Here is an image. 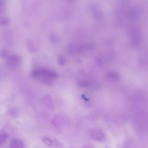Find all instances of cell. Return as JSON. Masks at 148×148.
Here are the masks:
<instances>
[{
    "label": "cell",
    "mask_w": 148,
    "mask_h": 148,
    "mask_svg": "<svg viewBox=\"0 0 148 148\" xmlns=\"http://www.w3.org/2000/svg\"><path fill=\"white\" fill-rule=\"evenodd\" d=\"M91 138L97 141H102L105 138V134L103 131L99 128H93L90 132Z\"/></svg>",
    "instance_id": "cell-1"
},
{
    "label": "cell",
    "mask_w": 148,
    "mask_h": 148,
    "mask_svg": "<svg viewBox=\"0 0 148 148\" xmlns=\"http://www.w3.org/2000/svg\"><path fill=\"white\" fill-rule=\"evenodd\" d=\"M42 140L43 143L49 146V147H52L54 148H62L63 145L58 140H57L56 139L51 138L49 136H43L42 139Z\"/></svg>",
    "instance_id": "cell-2"
},
{
    "label": "cell",
    "mask_w": 148,
    "mask_h": 148,
    "mask_svg": "<svg viewBox=\"0 0 148 148\" xmlns=\"http://www.w3.org/2000/svg\"><path fill=\"white\" fill-rule=\"evenodd\" d=\"M138 123L139 128L143 130L146 125V116L144 112H140L138 114Z\"/></svg>",
    "instance_id": "cell-3"
},
{
    "label": "cell",
    "mask_w": 148,
    "mask_h": 148,
    "mask_svg": "<svg viewBox=\"0 0 148 148\" xmlns=\"http://www.w3.org/2000/svg\"><path fill=\"white\" fill-rule=\"evenodd\" d=\"M6 59V63L10 66H16L20 61L19 57L16 55H9Z\"/></svg>",
    "instance_id": "cell-4"
},
{
    "label": "cell",
    "mask_w": 148,
    "mask_h": 148,
    "mask_svg": "<svg viewBox=\"0 0 148 148\" xmlns=\"http://www.w3.org/2000/svg\"><path fill=\"white\" fill-rule=\"evenodd\" d=\"M10 148H24V142L18 139H13L10 143Z\"/></svg>",
    "instance_id": "cell-5"
},
{
    "label": "cell",
    "mask_w": 148,
    "mask_h": 148,
    "mask_svg": "<svg viewBox=\"0 0 148 148\" xmlns=\"http://www.w3.org/2000/svg\"><path fill=\"white\" fill-rule=\"evenodd\" d=\"M43 103L44 105L47 107L49 109H50L51 110H55V108H54V103L53 102V101L51 100V99L49 98L46 97V98H45V99L43 100Z\"/></svg>",
    "instance_id": "cell-6"
},
{
    "label": "cell",
    "mask_w": 148,
    "mask_h": 148,
    "mask_svg": "<svg viewBox=\"0 0 148 148\" xmlns=\"http://www.w3.org/2000/svg\"><path fill=\"white\" fill-rule=\"evenodd\" d=\"M8 134L4 130L0 131V146L3 145L8 139Z\"/></svg>",
    "instance_id": "cell-7"
},
{
    "label": "cell",
    "mask_w": 148,
    "mask_h": 148,
    "mask_svg": "<svg viewBox=\"0 0 148 148\" xmlns=\"http://www.w3.org/2000/svg\"><path fill=\"white\" fill-rule=\"evenodd\" d=\"M9 23V19L7 17H3L0 19V25L2 26H6Z\"/></svg>",
    "instance_id": "cell-8"
},
{
    "label": "cell",
    "mask_w": 148,
    "mask_h": 148,
    "mask_svg": "<svg viewBox=\"0 0 148 148\" xmlns=\"http://www.w3.org/2000/svg\"><path fill=\"white\" fill-rule=\"evenodd\" d=\"M9 56L8 51L6 50L5 49H1L0 50V57L1 58H6Z\"/></svg>",
    "instance_id": "cell-9"
},
{
    "label": "cell",
    "mask_w": 148,
    "mask_h": 148,
    "mask_svg": "<svg viewBox=\"0 0 148 148\" xmlns=\"http://www.w3.org/2000/svg\"><path fill=\"white\" fill-rule=\"evenodd\" d=\"M5 5V0H0V10H2L4 7Z\"/></svg>",
    "instance_id": "cell-10"
},
{
    "label": "cell",
    "mask_w": 148,
    "mask_h": 148,
    "mask_svg": "<svg viewBox=\"0 0 148 148\" xmlns=\"http://www.w3.org/2000/svg\"><path fill=\"white\" fill-rule=\"evenodd\" d=\"M83 148H92V146H90V145H86V146H84Z\"/></svg>",
    "instance_id": "cell-11"
}]
</instances>
